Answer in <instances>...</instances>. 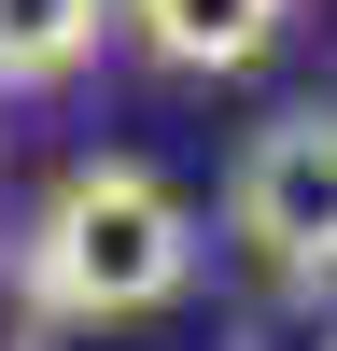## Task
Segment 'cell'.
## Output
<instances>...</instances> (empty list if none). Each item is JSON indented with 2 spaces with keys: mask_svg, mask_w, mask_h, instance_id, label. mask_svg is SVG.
<instances>
[{
  "mask_svg": "<svg viewBox=\"0 0 337 351\" xmlns=\"http://www.w3.org/2000/svg\"><path fill=\"white\" fill-rule=\"evenodd\" d=\"M112 14L140 28V56H155V71H253V56L281 43V14H295V0H112Z\"/></svg>",
  "mask_w": 337,
  "mask_h": 351,
  "instance_id": "3957f363",
  "label": "cell"
},
{
  "mask_svg": "<svg viewBox=\"0 0 337 351\" xmlns=\"http://www.w3.org/2000/svg\"><path fill=\"white\" fill-rule=\"evenodd\" d=\"M14 253H28V281H42L56 324H155V309L197 281V211H183L168 169L84 155V169H56L42 225H28Z\"/></svg>",
  "mask_w": 337,
  "mask_h": 351,
  "instance_id": "6da1fadb",
  "label": "cell"
},
{
  "mask_svg": "<svg viewBox=\"0 0 337 351\" xmlns=\"http://www.w3.org/2000/svg\"><path fill=\"white\" fill-rule=\"evenodd\" d=\"M225 225L267 281L295 295H337V99H295L281 127H253L239 183H225Z\"/></svg>",
  "mask_w": 337,
  "mask_h": 351,
  "instance_id": "7a4b0ae2",
  "label": "cell"
},
{
  "mask_svg": "<svg viewBox=\"0 0 337 351\" xmlns=\"http://www.w3.org/2000/svg\"><path fill=\"white\" fill-rule=\"evenodd\" d=\"M99 28H112V0H0V84H71L84 56H99Z\"/></svg>",
  "mask_w": 337,
  "mask_h": 351,
  "instance_id": "277c9868",
  "label": "cell"
},
{
  "mask_svg": "<svg viewBox=\"0 0 337 351\" xmlns=\"http://www.w3.org/2000/svg\"><path fill=\"white\" fill-rule=\"evenodd\" d=\"M0 351H56V309H42V281H28L14 239H0Z\"/></svg>",
  "mask_w": 337,
  "mask_h": 351,
  "instance_id": "5b68a950",
  "label": "cell"
}]
</instances>
